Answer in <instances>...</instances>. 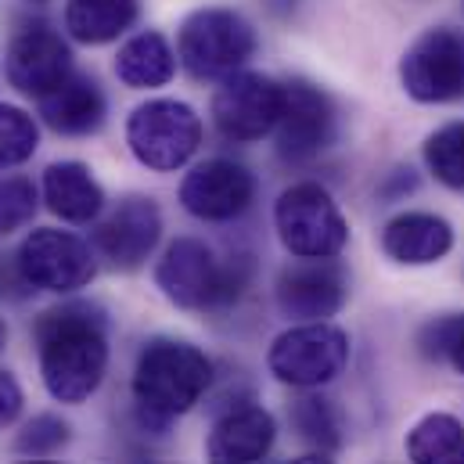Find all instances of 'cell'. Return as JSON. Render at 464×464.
Here are the masks:
<instances>
[{
    "label": "cell",
    "instance_id": "obj_3",
    "mask_svg": "<svg viewBox=\"0 0 464 464\" xmlns=\"http://www.w3.org/2000/svg\"><path fill=\"white\" fill-rule=\"evenodd\" d=\"M248 274H252L248 256L220 263L206 241L177 237L155 266V285L173 306L213 314V310H227L231 303H237V295L248 285Z\"/></svg>",
    "mask_w": 464,
    "mask_h": 464
},
{
    "label": "cell",
    "instance_id": "obj_13",
    "mask_svg": "<svg viewBox=\"0 0 464 464\" xmlns=\"http://www.w3.org/2000/svg\"><path fill=\"white\" fill-rule=\"evenodd\" d=\"M7 83L25 98H44L72 76V51L47 22L22 25L7 44Z\"/></svg>",
    "mask_w": 464,
    "mask_h": 464
},
{
    "label": "cell",
    "instance_id": "obj_29",
    "mask_svg": "<svg viewBox=\"0 0 464 464\" xmlns=\"http://www.w3.org/2000/svg\"><path fill=\"white\" fill-rule=\"evenodd\" d=\"M22 407H25V392H22L18 378L11 371H0V432L22 418Z\"/></svg>",
    "mask_w": 464,
    "mask_h": 464
},
{
    "label": "cell",
    "instance_id": "obj_10",
    "mask_svg": "<svg viewBox=\"0 0 464 464\" xmlns=\"http://www.w3.org/2000/svg\"><path fill=\"white\" fill-rule=\"evenodd\" d=\"M277 155L288 166H306L321 159L335 140V105L332 98L306 83H281V116H277Z\"/></svg>",
    "mask_w": 464,
    "mask_h": 464
},
{
    "label": "cell",
    "instance_id": "obj_33",
    "mask_svg": "<svg viewBox=\"0 0 464 464\" xmlns=\"http://www.w3.org/2000/svg\"><path fill=\"white\" fill-rule=\"evenodd\" d=\"M303 464H321V461H303Z\"/></svg>",
    "mask_w": 464,
    "mask_h": 464
},
{
    "label": "cell",
    "instance_id": "obj_12",
    "mask_svg": "<svg viewBox=\"0 0 464 464\" xmlns=\"http://www.w3.org/2000/svg\"><path fill=\"white\" fill-rule=\"evenodd\" d=\"M277 310L299 324L328 321L346 306L349 277L339 259H299L277 274Z\"/></svg>",
    "mask_w": 464,
    "mask_h": 464
},
{
    "label": "cell",
    "instance_id": "obj_27",
    "mask_svg": "<svg viewBox=\"0 0 464 464\" xmlns=\"http://www.w3.org/2000/svg\"><path fill=\"white\" fill-rule=\"evenodd\" d=\"M36 202H40V191L29 177H18V173L0 177V237L33 224Z\"/></svg>",
    "mask_w": 464,
    "mask_h": 464
},
{
    "label": "cell",
    "instance_id": "obj_23",
    "mask_svg": "<svg viewBox=\"0 0 464 464\" xmlns=\"http://www.w3.org/2000/svg\"><path fill=\"white\" fill-rule=\"evenodd\" d=\"M292 429L317 450H339L343 447V418L332 400H324L314 389H303V396L288 411Z\"/></svg>",
    "mask_w": 464,
    "mask_h": 464
},
{
    "label": "cell",
    "instance_id": "obj_32",
    "mask_svg": "<svg viewBox=\"0 0 464 464\" xmlns=\"http://www.w3.org/2000/svg\"><path fill=\"white\" fill-rule=\"evenodd\" d=\"M7 346V324H4V317H0V353Z\"/></svg>",
    "mask_w": 464,
    "mask_h": 464
},
{
    "label": "cell",
    "instance_id": "obj_4",
    "mask_svg": "<svg viewBox=\"0 0 464 464\" xmlns=\"http://www.w3.org/2000/svg\"><path fill=\"white\" fill-rule=\"evenodd\" d=\"M256 51V29L231 7H202L184 18L177 58L195 80H227Z\"/></svg>",
    "mask_w": 464,
    "mask_h": 464
},
{
    "label": "cell",
    "instance_id": "obj_24",
    "mask_svg": "<svg viewBox=\"0 0 464 464\" xmlns=\"http://www.w3.org/2000/svg\"><path fill=\"white\" fill-rule=\"evenodd\" d=\"M69 440H72L69 421H62L58 414H36L14 432L11 450L25 464H47L69 447Z\"/></svg>",
    "mask_w": 464,
    "mask_h": 464
},
{
    "label": "cell",
    "instance_id": "obj_1",
    "mask_svg": "<svg viewBox=\"0 0 464 464\" xmlns=\"http://www.w3.org/2000/svg\"><path fill=\"white\" fill-rule=\"evenodd\" d=\"M33 339L51 400L76 407L102 389L109 371V321L102 306L62 303L40 314Z\"/></svg>",
    "mask_w": 464,
    "mask_h": 464
},
{
    "label": "cell",
    "instance_id": "obj_19",
    "mask_svg": "<svg viewBox=\"0 0 464 464\" xmlns=\"http://www.w3.org/2000/svg\"><path fill=\"white\" fill-rule=\"evenodd\" d=\"M40 188H44L47 209L65 224H91L105 209V188L98 184L91 166H83L76 159L51 162L44 169V184Z\"/></svg>",
    "mask_w": 464,
    "mask_h": 464
},
{
    "label": "cell",
    "instance_id": "obj_18",
    "mask_svg": "<svg viewBox=\"0 0 464 464\" xmlns=\"http://www.w3.org/2000/svg\"><path fill=\"white\" fill-rule=\"evenodd\" d=\"M450 248H454V227L436 213H400L382 231V252L403 266L440 263Z\"/></svg>",
    "mask_w": 464,
    "mask_h": 464
},
{
    "label": "cell",
    "instance_id": "obj_31",
    "mask_svg": "<svg viewBox=\"0 0 464 464\" xmlns=\"http://www.w3.org/2000/svg\"><path fill=\"white\" fill-rule=\"evenodd\" d=\"M414 188H418L414 169H396V173H392V184H385L382 195H385V198H400L403 191H414Z\"/></svg>",
    "mask_w": 464,
    "mask_h": 464
},
{
    "label": "cell",
    "instance_id": "obj_11",
    "mask_svg": "<svg viewBox=\"0 0 464 464\" xmlns=\"http://www.w3.org/2000/svg\"><path fill=\"white\" fill-rule=\"evenodd\" d=\"M281 116V83H274L263 72H234L220 80V91L213 94V122L220 137L234 144H252L274 133Z\"/></svg>",
    "mask_w": 464,
    "mask_h": 464
},
{
    "label": "cell",
    "instance_id": "obj_28",
    "mask_svg": "<svg viewBox=\"0 0 464 464\" xmlns=\"http://www.w3.org/2000/svg\"><path fill=\"white\" fill-rule=\"evenodd\" d=\"M418 346L429 360H447L454 371L464 374V314L440 317V321L425 324L418 335Z\"/></svg>",
    "mask_w": 464,
    "mask_h": 464
},
{
    "label": "cell",
    "instance_id": "obj_15",
    "mask_svg": "<svg viewBox=\"0 0 464 464\" xmlns=\"http://www.w3.org/2000/svg\"><path fill=\"white\" fill-rule=\"evenodd\" d=\"M162 237V213L151 198L130 195L94 227V248L116 270H137L148 263Z\"/></svg>",
    "mask_w": 464,
    "mask_h": 464
},
{
    "label": "cell",
    "instance_id": "obj_9",
    "mask_svg": "<svg viewBox=\"0 0 464 464\" xmlns=\"http://www.w3.org/2000/svg\"><path fill=\"white\" fill-rule=\"evenodd\" d=\"M14 256H18V266L33 292L69 295V292L87 288L98 274L94 248L80 234L58 231V227L29 231V237L18 245Z\"/></svg>",
    "mask_w": 464,
    "mask_h": 464
},
{
    "label": "cell",
    "instance_id": "obj_16",
    "mask_svg": "<svg viewBox=\"0 0 464 464\" xmlns=\"http://www.w3.org/2000/svg\"><path fill=\"white\" fill-rule=\"evenodd\" d=\"M277 443V421L256 403H237L224 411L206 440L209 464H266Z\"/></svg>",
    "mask_w": 464,
    "mask_h": 464
},
{
    "label": "cell",
    "instance_id": "obj_30",
    "mask_svg": "<svg viewBox=\"0 0 464 464\" xmlns=\"http://www.w3.org/2000/svg\"><path fill=\"white\" fill-rule=\"evenodd\" d=\"M29 295H33V288H29L22 266H18V256H4V252H0V299L22 303V299H29Z\"/></svg>",
    "mask_w": 464,
    "mask_h": 464
},
{
    "label": "cell",
    "instance_id": "obj_7",
    "mask_svg": "<svg viewBox=\"0 0 464 464\" xmlns=\"http://www.w3.org/2000/svg\"><path fill=\"white\" fill-rule=\"evenodd\" d=\"M349 360V339L328 321H306L274 339L266 353L270 374L292 389H321L343 374Z\"/></svg>",
    "mask_w": 464,
    "mask_h": 464
},
{
    "label": "cell",
    "instance_id": "obj_22",
    "mask_svg": "<svg viewBox=\"0 0 464 464\" xmlns=\"http://www.w3.org/2000/svg\"><path fill=\"white\" fill-rule=\"evenodd\" d=\"M411 464H464V425L454 414H425L407 432Z\"/></svg>",
    "mask_w": 464,
    "mask_h": 464
},
{
    "label": "cell",
    "instance_id": "obj_26",
    "mask_svg": "<svg viewBox=\"0 0 464 464\" xmlns=\"http://www.w3.org/2000/svg\"><path fill=\"white\" fill-rule=\"evenodd\" d=\"M40 148V126L18 105H0V169L29 162Z\"/></svg>",
    "mask_w": 464,
    "mask_h": 464
},
{
    "label": "cell",
    "instance_id": "obj_2",
    "mask_svg": "<svg viewBox=\"0 0 464 464\" xmlns=\"http://www.w3.org/2000/svg\"><path fill=\"white\" fill-rule=\"evenodd\" d=\"M213 385V360L191 343L151 339L133 367V407L144 429L166 432V425L188 414Z\"/></svg>",
    "mask_w": 464,
    "mask_h": 464
},
{
    "label": "cell",
    "instance_id": "obj_21",
    "mask_svg": "<svg viewBox=\"0 0 464 464\" xmlns=\"http://www.w3.org/2000/svg\"><path fill=\"white\" fill-rule=\"evenodd\" d=\"M140 14V0H69L65 29L80 44H112Z\"/></svg>",
    "mask_w": 464,
    "mask_h": 464
},
{
    "label": "cell",
    "instance_id": "obj_20",
    "mask_svg": "<svg viewBox=\"0 0 464 464\" xmlns=\"http://www.w3.org/2000/svg\"><path fill=\"white\" fill-rule=\"evenodd\" d=\"M177 72V54L169 47V40L155 29L130 36L119 47L116 58V76L133 87V91H151V87H166Z\"/></svg>",
    "mask_w": 464,
    "mask_h": 464
},
{
    "label": "cell",
    "instance_id": "obj_25",
    "mask_svg": "<svg viewBox=\"0 0 464 464\" xmlns=\"http://www.w3.org/2000/svg\"><path fill=\"white\" fill-rule=\"evenodd\" d=\"M425 166L450 191H464V119L440 126L425 140Z\"/></svg>",
    "mask_w": 464,
    "mask_h": 464
},
{
    "label": "cell",
    "instance_id": "obj_6",
    "mask_svg": "<svg viewBox=\"0 0 464 464\" xmlns=\"http://www.w3.org/2000/svg\"><path fill=\"white\" fill-rule=\"evenodd\" d=\"M126 144L140 166H148L155 173H173L198 155L202 119L184 102L155 98V102H144L130 112Z\"/></svg>",
    "mask_w": 464,
    "mask_h": 464
},
{
    "label": "cell",
    "instance_id": "obj_14",
    "mask_svg": "<svg viewBox=\"0 0 464 464\" xmlns=\"http://www.w3.org/2000/svg\"><path fill=\"white\" fill-rule=\"evenodd\" d=\"M256 198V177L234 159H206L180 184V206L206 224H231Z\"/></svg>",
    "mask_w": 464,
    "mask_h": 464
},
{
    "label": "cell",
    "instance_id": "obj_8",
    "mask_svg": "<svg viewBox=\"0 0 464 464\" xmlns=\"http://www.w3.org/2000/svg\"><path fill=\"white\" fill-rule=\"evenodd\" d=\"M400 83L421 105L464 98V29L436 25L421 33L400 58Z\"/></svg>",
    "mask_w": 464,
    "mask_h": 464
},
{
    "label": "cell",
    "instance_id": "obj_5",
    "mask_svg": "<svg viewBox=\"0 0 464 464\" xmlns=\"http://www.w3.org/2000/svg\"><path fill=\"white\" fill-rule=\"evenodd\" d=\"M274 227L295 259H335L349 241V224L328 188L303 180L274 202Z\"/></svg>",
    "mask_w": 464,
    "mask_h": 464
},
{
    "label": "cell",
    "instance_id": "obj_17",
    "mask_svg": "<svg viewBox=\"0 0 464 464\" xmlns=\"http://www.w3.org/2000/svg\"><path fill=\"white\" fill-rule=\"evenodd\" d=\"M36 109H40V119L62 137H87V133L102 130L105 112H109L98 80L80 76V72H72L51 94L36 98Z\"/></svg>",
    "mask_w": 464,
    "mask_h": 464
}]
</instances>
